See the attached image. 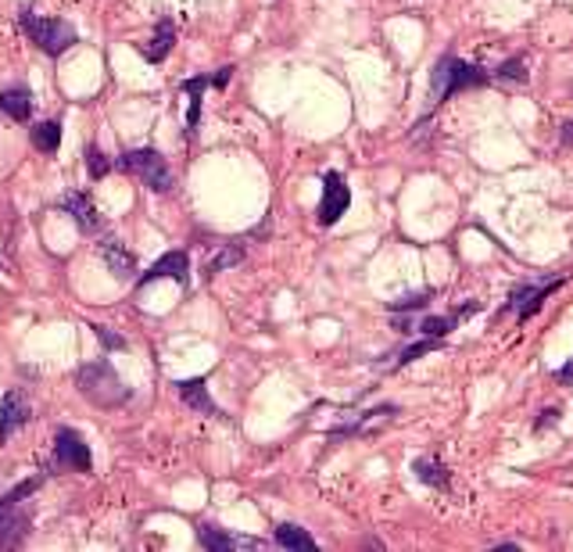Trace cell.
Wrapping results in <instances>:
<instances>
[{"label":"cell","mask_w":573,"mask_h":552,"mask_svg":"<svg viewBox=\"0 0 573 552\" xmlns=\"http://www.w3.org/2000/svg\"><path fill=\"white\" fill-rule=\"evenodd\" d=\"M351 205V187L344 183L340 173H326L322 176V201H319V223L322 227H333L340 223V216L348 212Z\"/></svg>","instance_id":"cell-7"},{"label":"cell","mask_w":573,"mask_h":552,"mask_svg":"<svg viewBox=\"0 0 573 552\" xmlns=\"http://www.w3.org/2000/svg\"><path fill=\"white\" fill-rule=\"evenodd\" d=\"M32 517L22 503H0V546H22L29 539Z\"/></svg>","instance_id":"cell-9"},{"label":"cell","mask_w":573,"mask_h":552,"mask_svg":"<svg viewBox=\"0 0 573 552\" xmlns=\"http://www.w3.org/2000/svg\"><path fill=\"white\" fill-rule=\"evenodd\" d=\"M237 263H244V248L241 245H226L216 259H208V266H205V276H216L223 273V270H230V266H237Z\"/></svg>","instance_id":"cell-25"},{"label":"cell","mask_w":573,"mask_h":552,"mask_svg":"<svg viewBox=\"0 0 573 552\" xmlns=\"http://www.w3.org/2000/svg\"><path fill=\"white\" fill-rule=\"evenodd\" d=\"M54 459H57V467L75 470V474H90L93 470V452H90V445L83 441V434L75 427H57V434H54Z\"/></svg>","instance_id":"cell-6"},{"label":"cell","mask_w":573,"mask_h":552,"mask_svg":"<svg viewBox=\"0 0 573 552\" xmlns=\"http://www.w3.org/2000/svg\"><path fill=\"white\" fill-rule=\"evenodd\" d=\"M556 380L570 387V384H573V362H567V366H560V369H556Z\"/></svg>","instance_id":"cell-31"},{"label":"cell","mask_w":573,"mask_h":552,"mask_svg":"<svg viewBox=\"0 0 573 552\" xmlns=\"http://www.w3.org/2000/svg\"><path fill=\"white\" fill-rule=\"evenodd\" d=\"M273 542L280 549H315V539L304 528H297V524H280L277 535H273Z\"/></svg>","instance_id":"cell-22"},{"label":"cell","mask_w":573,"mask_h":552,"mask_svg":"<svg viewBox=\"0 0 573 552\" xmlns=\"http://www.w3.org/2000/svg\"><path fill=\"white\" fill-rule=\"evenodd\" d=\"M40 485H43V474H36V477H25V481H22V485H14V488H11V492H7L0 503H25L29 495H36V492H40Z\"/></svg>","instance_id":"cell-29"},{"label":"cell","mask_w":573,"mask_h":552,"mask_svg":"<svg viewBox=\"0 0 573 552\" xmlns=\"http://www.w3.org/2000/svg\"><path fill=\"white\" fill-rule=\"evenodd\" d=\"M83 162H86V173H90L93 180H104V176L115 169V162H111V158H108V155H104L97 144H90V147L83 151Z\"/></svg>","instance_id":"cell-24"},{"label":"cell","mask_w":573,"mask_h":552,"mask_svg":"<svg viewBox=\"0 0 573 552\" xmlns=\"http://www.w3.org/2000/svg\"><path fill=\"white\" fill-rule=\"evenodd\" d=\"M394 413H398V405H391V402H387V405H376V409L362 413V420H355V423H344V427L330 431V441H340V438H355V434H369L376 420H394Z\"/></svg>","instance_id":"cell-16"},{"label":"cell","mask_w":573,"mask_h":552,"mask_svg":"<svg viewBox=\"0 0 573 552\" xmlns=\"http://www.w3.org/2000/svg\"><path fill=\"white\" fill-rule=\"evenodd\" d=\"M22 29H25V36L47 54V58H61L68 47H75L79 43V32H75V25L72 22H65V18H40V14H32V11H22Z\"/></svg>","instance_id":"cell-3"},{"label":"cell","mask_w":573,"mask_h":552,"mask_svg":"<svg viewBox=\"0 0 573 552\" xmlns=\"http://www.w3.org/2000/svg\"><path fill=\"white\" fill-rule=\"evenodd\" d=\"M412 474H416V481H423L427 488H448V485H452L448 467H445L441 459H430V456L412 459Z\"/></svg>","instance_id":"cell-19"},{"label":"cell","mask_w":573,"mask_h":552,"mask_svg":"<svg viewBox=\"0 0 573 552\" xmlns=\"http://www.w3.org/2000/svg\"><path fill=\"white\" fill-rule=\"evenodd\" d=\"M495 549H498V552H516V549H520V546H516V542H498Z\"/></svg>","instance_id":"cell-32"},{"label":"cell","mask_w":573,"mask_h":552,"mask_svg":"<svg viewBox=\"0 0 573 552\" xmlns=\"http://www.w3.org/2000/svg\"><path fill=\"white\" fill-rule=\"evenodd\" d=\"M154 280H176L180 287H190V255L187 252H165L151 270L137 276V287H147Z\"/></svg>","instance_id":"cell-8"},{"label":"cell","mask_w":573,"mask_h":552,"mask_svg":"<svg viewBox=\"0 0 573 552\" xmlns=\"http://www.w3.org/2000/svg\"><path fill=\"white\" fill-rule=\"evenodd\" d=\"M563 283H567V276H549V280H538V283H520V287H513V294H509L506 305H502V316L513 312L516 323H527V319L545 305V298L556 294Z\"/></svg>","instance_id":"cell-5"},{"label":"cell","mask_w":573,"mask_h":552,"mask_svg":"<svg viewBox=\"0 0 573 552\" xmlns=\"http://www.w3.org/2000/svg\"><path fill=\"white\" fill-rule=\"evenodd\" d=\"M445 341L441 337H423V341H416V344H409L394 362H391V369H401V366H409V362H416V359H423V355H430V352H437Z\"/></svg>","instance_id":"cell-23"},{"label":"cell","mask_w":573,"mask_h":552,"mask_svg":"<svg viewBox=\"0 0 573 552\" xmlns=\"http://www.w3.org/2000/svg\"><path fill=\"white\" fill-rule=\"evenodd\" d=\"M563 144H573V122H567V129H563Z\"/></svg>","instance_id":"cell-33"},{"label":"cell","mask_w":573,"mask_h":552,"mask_svg":"<svg viewBox=\"0 0 573 552\" xmlns=\"http://www.w3.org/2000/svg\"><path fill=\"white\" fill-rule=\"evenodd\" d=\"M115 169L137 176V180H140L147 191H154V194H165V191L172 187L169 162H165L162 151H154V147H133V151H122V155L115 158Z\"/></svg>","instance_id":"cell-4"},{"label":"cell","mask_w":573,"mask_h":552,"mask_svg":"<svg viewBox=\"0 0 573 552\" xmlns=\"http://www.w3.org/2000/svg\"><path fill=\"white\" fill-rule=\"evenodd\" d=\"M172 47H176V22H172V18H162L158 29H154V36H151V43L140 47V54H144L151 65H162V61L172 54Z\"/></svg>","instance_id":"cell-15"},{"label":"cell","mask_w":573,"mask_h":552,"mask_svg":"<svg viewBox=\"0 0 573 552\" xmlns=\"http://www.w3.org/2000/svg\"><path fill=\"white\" fill-rule=\"evenodd\" d=\"M488 83H491V76H488L484 68L466 65V61H459L455 54H441V58H437V65L430 68V111H427V115H419V122H416V126H427V119L434 115V108H441L445 101L459 97L463 90L488 86Z\"/></svg>","instance_id":"cell-1"},{"label":"cell","mask_w":573,"mask_h":552,"mask_svg":"<svg viewBox=\"0 0 573 552\" xmlns=\"http://www.w3.org/2000/svg\"><path fill=\"white\" fill-rule=\"evenodd\" d=\"M560 416H563L560 409H545V416H542V420H534V431H538V434H542V431H549V427H552Z\"/></svg>","instance_id":"cell-30"},{"label":"cell","mask_w":573,"mask_h":552,"mask_svg":"<svg viewBox=\"0 0 573 552\" xmlns=\"http://www.w3.org/2000/svg\"><path fill=\"white\" fill-rule=\"evenodd\" d=\"M198 542H201L208 552L262 549V546H266V542H259V539H237V535H226V531L216 528V524H201V528H198Z\"/></svg>","instance_id":"cell-14"},{"label":"cell","mask_w":573,"mask_h":552,"mask_svg":"<svg viewBox=\"0 0 573 552\" xmlns=\"http://www.w3.org/2000/svg\"><path fill=\"white\" fill-rule=\"evenodd\" d=\"M430 301H434V290H416V294L394 298L387 308H391V312H419V308H427Z\"/></svg>","instance_id":"cell-26"},{"label":"cell","mask_w":573,"mask_h":552,"mask_svg":"<svg viewBox=\"0 0 573 552\" xmlns=\"http://www.w3.org/2000/svg\"><path fill=\"white\" fill-rule=\"evenodd\" d=\"M90 330H93V337L101 341V348H104V352H122V348L129 344L122 334H115V330H111V326H104V323H93Z\"/></svg>","instance_id":"cell-28"},{"label":"cell","mask_w":573,"mask_h":552,"mask_svg":"<svg viewBox=\"0 0 573 552\" xmlns=\"http://www.w3.org/2000/svg\"><path fill=\"white\" fill-rule=\"evenodd\" d=\"M29 140H32V147H36V151L54 155V151L61 147V122H57V119H43V122H36V126L29 129Z\"/></svg>","instance_id":"cell-21"},{"label":"cell","mask_w":573,"mask_h":552,"mask_svg":"<svg viewBox=\"0 0 573 552\" xmlns=\"http://www.w3.org/2000/svg\"><path fill=\"white\" fill-rule=\"evenodd\" d=\"M0 111L14 122H29L32 119V93L25 86H7L0 90Z\"/></svg>","instance_id":"cell-18"},{"label":"cell","mask_w":573,"mask_h":552,"mask_svg":"<svg viewBox=\"0 0 573 552\" xmlns=\"http://www.w3.org/2000/svg\"><path fill=\"white\" fill-rule=\"evenodd\" d=\"M212 86V76H194V79H187L180 90L190 97V111H187V137H194L198 133V122H201V93Z\"/></svg>","instance_id":"cell-20"},{"label":"cell","mask_w":573,"mask_h":552,"mask_svg":"<svg viewBox=\"0 0 573 552\" xmlns=\"http://www.w3.org/2000/svg\"><path fill=\"white\" fill-rule=\"evenodd\" d=\"M32 420V405L22 391H7L0 402V441H7L18 427H25Z\"/></svg>","instance_id":"cell-11"},{"label":"cell","mask_w":573,"mask_h":552,"mask_svg":"<svg viewBox=\"0 0 573 552\" xmlns=\"http://www.w3.org/2000/svg\"><path fill=\"white\" fill-rule=\"evenodd\" d=\"M176 395L180 402H187L194 413L201 416H223V409L216 405V398L208 395V380L205 377H190V380H176Z\"/></svg>","instance_id":"cell-13"},{"label":"cell","mask_w":573,"mask_h":552,"mask_svg":"<svg viewBox=\"0 0 573 552\" xmlns=\"http://www.w3.org/2000/svg\"><path fill=\"white\" fill-rule=\"evenodd\" d=\"M101 255H104V263H108V270L115 280H137V259H133V252H126L122 245H115V241H101Z\"/></svg>","instance_id":"cell-17"},{"label":"cell","mask_w":573,"mask_h":552,"mask_svg":"<svg viewBox=\"0 0 573 552\" xmlns=\"http://www.w3.org/2000/svg\"><path fill=\"white\" fill-rule=\"evenodd\" d=\"M495 79H502V83H527V68H524V58L516 54V58H509V61H502L498 65V72H495Z\"/></svg>","instance_id":"cell-27"},{"label":"cell","mask_w":573,"mask_h":552,"mask_svg":"<svg viewBox=\"0 0 573 552\" xmlns=\"http://www.w3.org/2000/svg\"><path fill=\"white\" fill-rule=\"evenodd\" d=\"M473 312H480V301H466V305H459L455 312H448V316H423V319H416V330H419V337H448L466 316H473Z\"/></svg>","instance_id":"cell-10"},{"label":"cell","mask_w":573,"mask_h":552,"mask_svg":"<svg viewBox=\"0 0 573 552\" xmlns=\"http://www.w3.org/2000/svg\"><path fill=\"white\" fill-rule=\"evenodd\" d=\"M75 387L86 402H93L97 409H119L122 402H129V387L119 380L115 366L108 359H93V362H83L79 373H75Z\"/></svg>","instance_id":"cell-2"},{"label":"cell","mask_w":573,"mask_h":552,"mask_svg":"<svg viewBox=\"0 0 573 552\" xmlns=\"http://www.w3.org/2000/svg\"><path fill=\"white\" fill-rule=\"evenodd\" d=\"M61 209L75 219V227H79L83 234H97V230H101V216H97L93 198H90L86 191H68V194H61Z\"/></svg>","instance_id":"cell-12"}]
</instances>
